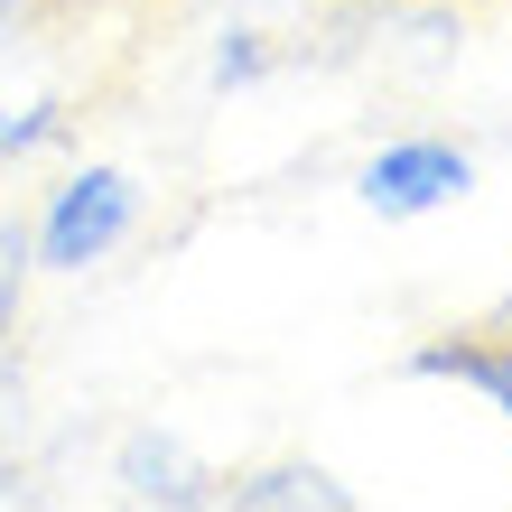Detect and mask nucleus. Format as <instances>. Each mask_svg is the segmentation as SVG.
Returning <instances> with one entry per match:
<instances>
[{"instance_id": "1", "label": "nucleus", "mask_w": 512, "mask_h": 512, "mask_svg": "<svg viewBox=\"0 0 512 512\" xmlns=\"http://www.w3.org/2000/svg\"><path fill=\"white\" fill-rule=\"evenodd\" d=\"M140 215H149L140 177L112 168V159H84V168H66L47 187L38 224H28V270H47V280H84V270H103L140 233Z\"/></svg>"}, {"instance_id": "2", "label": "nucleus", "mask_w": 512, "mask_h": 512, "mask_svg": "<svg viewBox=\"0 0 512 512\" xmlns=\"http://www.w3.org/2000/svg\"><path fill=\"white\" fill-rule=\"evenodd\" d=\"M475 196V149L438 140V131H410V140H382L364 168H354V205L382 224H419L438 205H466Z\"/></svg>"}, {"instance_id": "3", "label": "nucleus", "mask_w": 512, "mask_h": 512, "mask_svg": "<svg viewBox=\"0 0 512 512\" xmlns=\"http://www.w3.org/2000/svg\"><path fill=\"white\" fill-rule=\"evenodd\" d=\"M410 373H419V382H466L475 401L503 419V438H512V326H466V336H429V345H410Z\"/></svg>"}, {"instance_id": "4", "label": "nucleus", "mask_w": 512, "mask_h": 512, "mask_svg": "<svg viewBox=\"0 0 512 512\" xmlns=\"http://www.w3.org/2000/svg\"><path fill=\"white\" fill-rule=\"evenodd\" d=\"M112 485L131 503H215V475H205L168 429H131L122 457H112Z\"/></svg>"}, {"instance_id": "5", "label": "nucleus", "mask_w": 512, "mask_h": 512, "mask_svg": "<svg viewBox=\"0 0 512 512\" xmlns=\"http://www.w3.org/2000/svg\"><path fill=\"white\" fill-rule=\"evenodd\" d=\"M215 503H233V512H354V485H336L308 457H289V466H252L233 485H215Z\"/></svg>"}, {"instance_id": "6", "label": "nucleus", "mask_w": 512, "mask_h": 512, "mask_svg": "<svg viewBox=\"0 0 512 512\" xmlns=\"http://www.w3.org/2000/svg\"><path fill=\"white\" fill-rule=\"evenodd\" d=\"M261 75H270V38H261V28H224L205 84H215V94H233V84H261Z\"/></svg>"}, {"instance_id": "7", "label": "nucleus", "mask_w": 512, "mask_h": 512, "mask_svg": "<svg viewBox=\"0 0 512 512\" xmlns=\"http://www.w3.org/2000/svg\"><path fill=\"white\" fill-rule=\"evenodd\" d=\"M494 326H512V289H503V298H494Z\"/></svg>"}]
</instances>
